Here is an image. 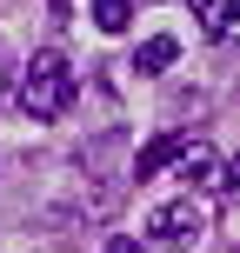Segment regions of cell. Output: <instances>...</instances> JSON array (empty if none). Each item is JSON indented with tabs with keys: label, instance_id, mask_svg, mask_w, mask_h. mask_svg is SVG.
Returning <instances> with one entry per match:
<instances>
[{
	"label": "cell",
	"instance_id": "3",
	"mask_svg": "<svg viewBox=\"0 0 240 253\" xmlns=\"http://www.w3.org/2000/svg\"><path fill=\"white\" fill-rule=\"evenodd\" d=\"M147 233H153L160 247H193V240L207 233V207L180 193V200H167V207H153V213H147Z\"/></svg>",
	"mask_w": 240,
	"mask_h": 253
},
{
	"label": "cell",
	"instance_id": "6",
	"mask_svg": "<svg viewBox=\"0 0 240 253\" xmlns=\"http://www.w3.org/2000/svg\"><path fill=\"white\" fill-rule=\"evenodd\" d=\"M174 147H180V133H153L147 147L134 153V173H127V180H134V187H140V180H153V173H160L167 160H174Z\"/></svg>",
	"mask_w": 240,
	"mask_h": 253
},
{
	"label": "cell",
	"instance_id": "7",
	"mask_svg": "<svg viewBox=\"0 0 240 253\" xmlns=\"http://www.w3.org/2000/svg\"><path fill=\"white\" fill-rule=\"evenodd\" d=\"M94 27L100 34H127L134 27V0H94Z\"/></svg>",
	"mask_w": 240,
	"mask_h": 253
},
{
	"label": "cell",
	"instance_id": "8",
	"mask_svg": "<svg viewBox=\"0 0 240 253\" xmlns=\"http://www.w3.org/2000/svg\"><path fill=\"white\" fill-rule=\"evenodd\" d=\"M100 253H140V240H134V233H114V240H107Z\"/></svg>",
	"mask_w": 240,
	"mask_h": 253
},
{
	"label": "cell",
	"instance_id": "5",
	"mask_svg": "<svg viewBox=\"0 0 240 253\" xmlns=\"http://www.w3.org/2000/svg\"><path fill=\"white\" fill-rule=\"evenodd\" d=\"M174 60H180V40H174V34H153V40L134 47V74H167Z\"/></svg>",
	"mask_w": 240,
	"mask_h": 253
},
{
	"label": "cell",
	"instance_id": "1",
	"mask_svg": "<svg viewBox=\"0 0 240 253\" xmlns=\"http://www.w3.org/2000/svg\"><path fill=\"white\" fill-rule=\"evenodd\" d=\"M67 107H74V67H67V53L40 47L20 74V114L27 120H60Z\"/></svg>",
	"mask_w": 240,
	"mask_h": 253
},
{
	"label": "cell",
	"instance_id": "9",
	"mask_svg": "<svg viewBox=\"0 0 240 253\" xmlns=\"http://www.w3.org/2000/svg\"><path fill=\"white\" fill-rule=\"evenodd\" d=\"M0 100H7V60H0Z\"/></svg>",
	"mask_w": 240,
	"mask_h": 253
},
{
	"label": "cell",
	"instance_id": "4",
	"mask_svg": "<svg viewBox=\"0 0 240 253\" xmlns=\"http://www.w3.org/2000/svg\"><path fill=\"white\" fill-rule=\"evenodd\" d=\"M187 13L200 20V34H207V40H227V34H234V20H240L234 0H187Z\"/></svg>",
	"mask_w": 240,
	"mask_h": 253
},
{
	"label": "cell",
	"instance_id": "2",
	"mask_svg": "<svg viewBox=\"0 0 240 253\" xmlns=\"http://www.w3.org/2000/svg\"><path fill=\"white\" fill-rule=\"evenodd\" d=\"M167 167H174V173L187 180V187H200V193H227V187H234V167L220 160V153L207 147V140H180Z\"/></svg>",
	"mask_w": 240,
	"mask_h": 253
}]
</instances>
